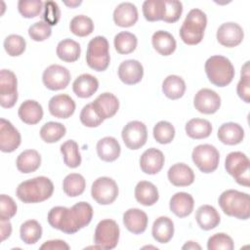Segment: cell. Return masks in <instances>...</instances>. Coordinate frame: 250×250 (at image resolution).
Returning <instances> with one entry per match:
<instances>
[{
	"instance_id": "49",
	"label": "cell",
	"mask_w": 250,
	"mask_h": 250,
	"mask_svg": "<svg viewBox=\"0 0 250 250\" xmlns=\"http://www.w3.org/2000/svg\"><path fill=\"white\" fill-rule=\"evenodd\" d=\"M80 121L84 126L94 128L101 125L104 119L100 116L98 111L95 109L93 104L91 103L83 106L80 112Z\"/></svg>"
},
{
	"instance_id": "6",
	"label": "cell",
	"mask_w": 250,
	"mask_h": 250,
	"mask_svg": "<svg viewBox=\"0 0 250 250\" xmlns=\"http://www.w3.org/2000/svg\"><path fill=\"white\" fill-rule=\"evenodd\" d=\"M110 62L109 44L104 36H96L90 40L87 46L86 62L96 71H104Z\"/></svg>"
},
{
	"instance_id": "51",
	"label": "cell",
	"mask_w": 250,
	"mask_h": 250,
	"mask_svg": "<svg viewBox=\"0 0 250 250\" xmlns=\"http://www.w3.org/2000/svg\"><path fill=\"white\" fill-rule=\"evenodd\" d=\"M52 34L51 25L46 23L45 21H37L31 24L28 28L29 37L37 42H41L49 38Z\"/></svg>"
},
{
	"instance_id": "38",
	"label": "cell",
	"mask_w": 250,
	"mask_h": 250,
	"mask_svg": "<svg viewBox=\"0 0 250 250\" xmlns=\"http://www.w3.org/2000/svg\"><path fill=\"white\" fill-rule=\"evenodd\" d=\"M66 133V128L60 122L50 121L45 123L40 129L41 139L48 144L59 142Z\"/></svg>"
},
{
	"instance_id": "8",
	"label": "cell",
	"mask_w": 250,
	"mask_h": 250,
	"mask_svg": "<svg viewBox=\"0 0 250 250\" xmlns=\"http://www.w3.org/2000/svg\"><path fill=\"white\" fill-rule=\"evenodd\" d=\"M191 158L193 163L201 172L209 174L218 168L220 153L214 146L202 144L193 148Z\"/></svg>"
},
{
	"instance_id": "24",
	"label": "cell",
	"mask_w": 250,
	"mask_h": 250,
	"mask_svg": "<svg viewBox=\"0 0 250 250\" xmlns=\"http://www.w3.org/2000/svg\"><path fill=\"white\" fill-rule=\"evenodd\" d=\"M194 200L193 197L185 191H180L175 193L169 203L170 210L179 218H185L193 210Z\"/></svg>"
},
{
	"instance_id": "32",
	"label": "cell",
	"mask_w": 250,
	"mask_h": 250,
	"mask_svg": "<svg viewBox=\"0 0 250 250\" xmlns=\"http://www.w3.org/2000/svg\"><path fill=\"white\" fill-rule=\"evenodd\" d=\"M153 48L162 56H170L176 50L177 43L174 36L165 30H158L152 34Z\"/></svg>"
},
{
	"instance_id": "35",
	"label": "cell",
	"mask_w": 250,
	"mask_h": 250,
	"mask_svg": "<svg viewBox=\"0 0 250 250\" xmlns=\"http://www.w3.org/2000/svg\"><path fill=\"white\" fill-rule=\"evenodd\" d=\"M187 135L194 140L208 138L212 133L211 123L202 118H192L188 120L185 127Z\"/></svg>"
},
{
	"instance_id": "43",
	"label": "cell",
	"mask_w": 250,
	"mask_h": 250,
	"mask_svg": "<svg viewBox=\"0 0 250 250\" xmlns=\"http://www.w3.org/2000/svg\"><path fill=\"white\" fill-rule=\"evenodd\" d=\"M164 0H146L143 4V14L146 21H162L164 15Z\"/></svg>"
},
{
	"instance_id": "21",
	"label": "cell",
	"mask_w": 250,
	"mask_h": 250,
	"mask_svg": "<svg viewBox=\"0 0 250 250\" xmlns=\"http://www.w3.org/2000/svg\"><path fill=\"white\" fill-rule=\"evenodd\" d=\"M92 104L104 120L114 116L119 108L118 99L108 92L99 95Z\"/></svg>"
},
{
	"instance_id": "5",
	"label": "cell",
	"mask_w": 250,
	"mask_h": 250,
	"mask_svg": "<svg viewBox=\"0 0 250 250\" xmlns=\"http://www.w3.org/2000/svg\"><path fill=\"white\" fill-rule=\"evenodd\" d=\"M204 69L208 80L217 87L229 85L235 74L234 67L230 61L220 55L212 56L205 62Z\"/></svg>"
},
{
	"instance_id": "23",
	"label": "cell",
	"mask_w": 250,
	"mask_h": 250,
	"mask_svg": "<svg viewBox=\"0 0 250 250\" xmlns=\"http://www.w3.org/2000/svg\"><path fill=\"white\" fill-rule=\"evenodd\" d=\"M168 180L175 187H188L194 182L192 169L185 163H176L168 170Z\"/></svg>"
},
{
	"instance_id": "18",
	"label": "cell",
	"mask_w": 250,
	"mask_h": 250,
	"mask_svg": "<svg viewBox=\"0 0 250 250\" xmlns=\"http://www.w3.org/2000/svg\"><path fill=\"white\" fill-rule=\"evenodd\" d=\"M164 154L161 150L150 147L143 152L140 157L141 170L148 175H154L160 172L164 165Z\"/></svg>"
},
{
	"instance_id": "30",
	"label": "cell",
	"mask_w": 250,
	"mask_h": 250,
	"mask_svg": "<svg viewBox=\"0 0 250 250\" xmlns=\"http://www.w3.org/2000/svg\"><path fill=\"white\" fill-rule=\"evenodd\" d=\"M136 200L145 206H151L157 202L159 193L157 188L150 182L141 181L135 188Z\"/></svg>"
},
{
	"instance_id": "48",
	"label": "cell",
	"mask_w": 250,
	"mask_h": 250,
	"mask_svg": "<svg viewBox=\"0 0 250 250\" xmlns=\"http://www.w3.org/2000/svg\"><path fill=\"white\" fill-rule=\"evenodd\" d=\"M236 93L238 97L245 103H250V75L249 62H246L241 68V77L237 83Z\"/></svg>"
},
{
	"instance_id": "33",
	"label": "cell",
	"mask_w": 250,
	"mask_h": 250,
	"mask_svg": "<svg viewBox=\"0 0 250 250\" xmlns=\"http://www.w3.org/2000/svg\"><path fill=\"white\" fill-rule=\"evenodd\" d=\"M16 165L21 173L28 174L35 172L41 165V156L35 149L23 150L17 157Z\"/></svg>"
},
{
	"instance_id": "3",
	"label": "cell",
	"mask_w": 250,
	"mask_h": 250,
	"mask_svg": "<svg viewBox=\"0 0 250 250\" xmlns=\"http://www.w3.org/2000/svg\"><path fill=\"white\" fill-rule=\"evenodd\" d=\"M223 212L239 220H247L250 217V197L246 192L236 189H227L221 193L218 199Z\"/></svg>"
},
{
	"instance_id": "46",
	"label": "cell",
	"mask_w": 250,
	"mask_h": 250,
	"mask_svg": "<svg viewBox=\"0 0 250 250\" xmlns=\"http://www.w3.org/2000/svg\"><path fill=\"white\" fill-rule=\"evenodd\" d=\"M234 247L232 238L224 232L215 233L208 238V250H232Z\"/></svg>"
},
{
	"instance_id": "11",
	"label": "cell",
	"mask_w": 250,
	"mask_h": 250,
	"mask_svg": "<svg viewBox=\"0 0 250 250\" xmlns=\"http://www.w3.org/2000/svg\"><path fill=\"white\" fill-rule=\"evenodd\" d=\"M18 101V80L16 74L9 69L0 71V104L10 108Z\"/></svg>"
},
{
	"instance_id": "1",
	"label": "cell",
	"mask_w": 250,
	"mask_h": 250,
	"mask_svg": "<svg viewBox=\"0 0 250 250\" xmlns=\"http://www.w3.org/2000/svg\"><path fill=\"white\" fill-rule=\"evenodd\" d=\"M93 208L85 201L75 203L72 207H53L48 213V223L54 229L72 234L88 226L93 218Z\"/></svg>"
},
{
	"instance_id": "2",
	"label": "cell",
	"mask_w": 250,
	"mask_h": 250,
	"mask_svg": "<svg viewBox=\"0 0 250 250\" xmlns=\"http://www.w3.org/2000/svg\"><path fill=\"white\" fill-rule=\"evenodd\" d=\"M54 191L52 181L44 176L21 182L16 190L17 197L23 203H39L49 199Z\"/></svg>"
},
{
	"instance_id": "9",
	"label": "cell",
	"mask_w": 250,
	"mask_h": 250,
	"mask_svg": "<svg viewBox=\"0 0 250 250\" xmlns=\"http://www.w3.org/2000/svg\"><path fill=\"white\" fill-rule=\"evenodd\" d=\"M119 234L120 229L117 223L111 219H104L96 227L94 241L101 249H113L118 243Z\"/></svg>"
},
{
	"instance_id": "19",
	"label": "cell",
	"mask_w": 250,
	"mask_h": 250,
	"mask_svg": "<svg viewBox=\"0 0 250 250\" xmlns=\"http://www.w3.org/2000/svg\"><path fill=\"white\" fill-rule=\"evenodd\" d=\"M118 76L127 85L137 84L144 76V67L137 60H126L118 66Z\"/></svg>"
},
{
	"instance_id": "55",
	"label": "cell",
	"mask_w": 250,
	"mask_h": 250,
	"mask_svg": "<svg viewBox=\"0 0 250 250\" xmlns=\"http://www.w3.org/2000/svg\"><path fill=\"white\" fill-rule=\"evenodd\" d=\"M0 233L1 241H4L8 237H10L12 233V225L9 221H0Z\"/></svg>"
},
{
	"instance_id": "28",
	"label": "cell",
	"mask_w": 250,
	"mask_h": 250,
	"mask_svg": "<svg viewBox=\"0 0 250 250\" xmlns=\"http://www.w3.org/2000/svg\"><path fill=\"white\" fill-rule=\"evenodd\" d=\"M120 152V145L118 141L113 137L102 138L97 143L98 156L105 162H112L116 160L119 157Z\"/></svg>"
},
{
	"instance_id": "45",
	"label": "cell",
	"mask_w": 250,
	"mask_h": 250,
	"mask_svg": "<svg viewBox=\"0 0 250 250\" xmlns=\"http://www.w3.org/2000/svg\"><path fill=\"white\" fill-rule=\"evenodd\" d=\"M26 47L24 38L19 34H10L4 40V49L11 57L21 56Z\"/></svg>"
},
{
	"instance_id": "13",
	"label": "cell",
	"mask_w": 250,
	"mask_h": 250,
	"mask_svg": "<svg viewBox=\"0 0 250 250\" xmlns=\"http://www.w3.org/2000/svg\"><path fill=\"white\" fill-rule=\"evenodd\" d=\"M42 81L49 90H62L66 88L68 85L70 81V72L62 65L51 64L44 70L42 74Z\"/></svg>"
},
{
	"instance_id": "42",
	"label": "cell",
	"mask_w": 250,
	"mask_h": 250,
	"mask_svg": "<svg viewBox=\"0 0 250 250\" xmlns=\"http://www.w3.org/2000/svg\"><path fill=\"white\" fill-rule=\"evenodd\" d=\"M70 31L79 37L90 35L94 31V22L92 19L84 15L75 16L69 23Z\"/></svg>"
},
{
	"instance_id": "52",
	"label": "cell",
	"mask_w": 250,
	"mask_h": 250,
	"mask_svg": "<svg viewBox=\"0 0 250 250\" xmlns=\"http://www.w3.org/2000/svg\"><path fill=\"white\" fill-rule=\"evenodd\" d=\"M18 210L14 199L6 194L0 196V221H9L13 218Z\"/></svg>"
},
{
	"instance_id": "50",
	"label": "cell",
	"mask_w": 250,
	"mask_h": 250,
	"mask_svg": "<svg viewBox=\"0 0 250 250\" xmlns=\"http://www.w3.org/2000/svg\"><path fill=\"white\" fill-rule=\"evenodd\" d=\"M165 8L162 21L168 23L176 22L183 13V4L177 0H164Z\"/></svg>"
},
{
	"instance_id": "16",
	"label": "cell",
	"mask_w": 250,
	"mask_h": 250,
	"mask_svg": "<svg viewBox=\"0 0 250 250\" xmlns=\"http://www.w3.org/2000/svg\"><path fill=\"white\" fill-rule=\"evenodd\" d=\"M21 134L7 119H0V149L3 152H13L21 145Z\"/></svg>"
},
{
	"instance_id": "54",
	"label": "cell",
	"mask_w": 250,
	"mask_h": 250,
	"mask_svg": "<svg viewBox=\"0 0 250 250\" xmlns=\"http://www.w3.org/2000/svg\"><path fill=\"white\" fill-rule=\"evenodd\" d=\"M70 247L69 245L61 239H54V240H48L45 241L41 246V250H68Z\"/></svg>"
},
{
	"instance_id": "57",
	"label": "cell",
	"mask_w": 250,
	"mask_h": 250,
	"mask_svg": "<svg viewBox=\"0 0 250 250\" xmlns=\"http://www.w3.org/2000/svg\"><path fill=\"white\" fill-rule=\"evenodd\" d=\"M64 4L66 5V6H68V7H70V8H74V7H76V6H78V5H80L81 4V1H70V2H64Z\"/></svg>"
},
{
	"instance_id": "31",
	"label": "cell",
	"mask_w": 250,
	"mask_h": 250,
	"mask_svg": "<svg viewBox=\"0 0 250 250\" xmlns=\"http://www.w3.org/2000/svg\"><path fill=\"white\" fill-rule=\"evenodd\" d=\"M151 233L159 243L169 242L174 235V223L169 217H158L152 225Z\"/></svg>"
},
{
	"instance_id": "39",
	"label": "cell",
	"mask_w": 250,
	"mask_h": 250,
	"mask_svg": "<svg viewBox=\"0 0 250 250\" xmlns=\"http://www.w3.org/2000/svg\"><path fill=\"white\" fill-rule=\"evenodd\" d=\"M61 152L64 164L69 168H76L81 164V154L78 144L73 140H68L61 146Z\"/></svg>"
},
{
	"instance_id": "4",
	"label": "cell",
	"mask_w": 250,
	"mask_h": 250,
	"mask_svg": "<svg viewBox=\"0 0 250 250\" xmlns=\"http://www.w3.org/2000/svg\"><path fill=\"white\" fill-rule=\"evenodd\" d=\"M207 25V17L200 9H192L187 15L181 28L180 37L188 45L200 43Z\"/></svg>"
},
{
	"instance_id": "15",
	"label": "cell",
	"mask_w": 250,
	"mask_h": 250,
	"mask_svg": "<svg viewBox=\"0 0 250 250\" xmlns=\"http://www.w3.org/2000/svg\"><path fill=\"white\" fill-rule=\"evenodd\" d=\"M217 40L218 42L228 48H232L239 45L244 37V32L242 27L232 21L222 23L217 30Z\"/></svg>"
},
{
	"instance_id": "36",
	"label": "cell",
	"mask_w": 250,
	"mask_h": 250,
	"mask_svg": "<svg viewBox=\"0 0 250 250\" xmlns=\"http://www.w3.org/2000/svg\"><path fill=\"white\" fill-rule=\"evenodd\" d=\"M186 91V83L181 76L169 75L162 82V92L170 100L182 98Z\"/></svg>"
},
{
	"instance_id": "26",
	"label": "cell",
	"mask_w": 250,
	"mask_h": 250,
	"mask_svg": "<svg viewBox=\"0 0 250 250\" xmlns=\"http://www.w3.org/2000/svg\"><path fill=\"white\" fill-rule=\"evenodd\" d=\"M18 114L23 123L34 125L42 119L43 108L38 102L34 100H26L20 105Z\"/></svg>"
},
{
	"instance_id": "27",
	"label": "cell",
	"mask_w": 250,
	"mask_h": 250,
	"mask_svg": "<svg viewBox=\"0 0 250 250\" xmlns=\"http://www.w3.org/2000/svg\"><path fill=\"white\" fill-rule=\"evenodd\" d=\"M217 135L223 144L234 146L243 141L244 130L238 123L227 122L220 126Z\"/></svg>"
},
{
	"instance_id": "17",
	"label": "cell",
	"mask_w": 250,
	"mask_h": 250,
	"mask_svg": "<svg viewBox=\"0 0 250 250\" xmlns=\"http://www.w3.org/2000/svg\"><path fill=\"white\" fill-rule=\"evenodd\" d=\"M50 113L58 118L66 119L75 111V103L66 94H59L51 98L48 104Z\"/></svg>"
},
{
	"instance_id": "47",
	"label": "cell",
	"mask_w": 250,
	"mask_h": 250,
	"mask_svg": "<svg viewBox=\"0 0 250 250\" xmlns=\"http://www.w3.org/2000/svg\"><path fill=\"white\" fill-rule=\"evenodd\" d=\"M43 5L44 3L41 0H20L18 10L23 18L32 19L41 13Z\"/></svg>"
},
{
	"instance_id": "56",
	"label": "cell",
	"mask_w": 250,
	"mask_h": 250,
	"mask_svg": "<svg viewBox=\"0 0 250 250\" xmlns=\"http://www.w3.org/2000/svg\"><path fill=\"white\" fill-rule=\"evenodd\" d=\"M182 249H188V250H189V249H198V250H200L201 246L199 244H197L196 242H194V241H188L185 245H183Z\"/></svg>"
},
{
	"instance_id": "20",
	"label": "cell",
	"mask_w": 250,
	"mask_h": 250,
	"mask_svg": "<svg viewBox=\"0 0 250 250\" xmlns=\"http://www.w3.org/2000/svg\"><path fill=\"white\" fill-rule=\"evenodd\" d=\"M147 215L139 208H130L123 214L125 228L134 234L143 233L147 227Z\"/></svg>"
},
{
	"instance_id": "12",
	"label": "cell",
	"mask_w": 250,
	"mask_h": 250,
	"mask_svg": "<svg viewBox=\"0 0 250 250\" xmlns=\"http://www.w3.org/2000/svg\"><path fill=\"white\" fill-rule=\"evenodd\" d=\"M122 140L129 149H139L147 140L146 126L138 120L128 122L121 132Z\"/></svg>"
},
{
	"instance_id": "22",
	"label": "cell",
	"mask_w": 250,
	"mask_h": 250,
	"mask_svg": "<svg viewBox=\"0 0 250 250\" xmlns=\"http://www.w3.org/2000/svg\"><path fill=\"white\" fill-rule=\"evenodd\" d=\"M138 9L131 2L120 3L113 11V21L121 27L133 26L138 21Z\"/></svg>"
},
{
	"instance_id": "7",
	"label": "cell",
	"mask_w": 250,
	"mask_h": 250,
	"mask_svg": "<svg viewBox=\"0 0 250 250\" xmlns=\"http://www.w3.org/2000/svg\"><path fill=\"white\" fill-rule=\"evenodd\" d=\"M225 168L238 185L250 186V161L246 154L241 151L229 152L226 157Z\"/></svg>"
},
{
	"instance_id": "41",
	"label": "cell",
	"mask_w": 250,
	"mask_h": 250,
	"mask_svg": "<svg viewBox=\"0 0 250 250\" xmlns=\"http://www.w3.org/2000/svg\"><path fill=\"white\" fill-rule=\"evenodd\" d=\"M114 48L117 53L127 55L135 51L138 44L137 36L129 31H121L114 37Z\"/></svg>"
},
{
	"instance_id": "34",
	"label": "cell",
	"mask_w": 250,
	"mask_h": 250,
	"mask_svg": "<svg viewBox=\"0 0 250 250\" xmlns=\"http://www.w3.org/2000/svg\"><path fill=\"white\" fill-rule=\"evenodd\" d=\"M57 56L60 60L65 62H76L81 54L80 44L70 38L62 39L58 43Z\"/></svg>"
},
{
	"instance_id": "10",
	"label": "cell",
	"mask_w": 250,
	"mask_h": 250,
	"mask_svg": "<svg viewBox=\"0 0 250 250\" xmlns=\"http://www.w3.org/2000/svg\"><path fill=\"white\" fill-rule=\"evenodd\" d=\"M91 195L101 205L111 204L118 196V186L109 177H100L92 184Z\"/></svg>"
},
{
	"instance_id": "44",
	"label": "cell",
	"mask_w": 250,
	"mask_h": 250,
	"mask_svg": "<svg viewBox=\"0 0 250 250\" xmlns=\"http://www.w3.org/2000/svg\"><path fill=\"white\" fill-rule=\"evenodd\" d=\"M175 137L174 126L165 120L157 122L153 127V138L159 144H170Z\"/></svg>"
},
{
	"instance_id": "53",
	"label": "cell",
	"mask_w": 250,
	"mask_h": 250,
	"mask_svg": "<svg viewBox=\"0 0 250 250\" xmlns=\"http://www.w3.org/2000/svg\"><path fill=\"white\" fill-rule=\"evenodd\" d=\"M42 18L49 25H56L61 18V11L58 4L54 1H46L44 3Z\"/></svg>"
},
{
	"instance_id": "25",
	"label": "cell",
	"mask_w": 250,
	"mask_h": 250,
	"mask_svg": "<svg viewBox=\"0 0 250 250\" xmlns=\"http://www.w3.org/2000/svg\"><path fill=\"white\" fill-rule=\"evenodd\" d=\"M98 88V79L89 73H83L79 75L72 84V90L74 94L82 99H87L93 96L97 92Z\"/></svg>"
},
{
	"instance_id": "37",
	"label": "cell",
	"mask_w": 250,
	"mask_h": 250,
	"mask_svg": "<svg viewBox=\"0 0 250 250\" xmlns=\"http://www.w3.org/2000/svg\"><path fill=\"white\" fill-rule=\"evenodd\" d=\"M86 188V181L81 174L70 173L62 181L63 192L69 197L81 195Z\"/></svg>"
},
{
	"instance_id": "29",
	"label": "cell",
	"mask_w": 250,
	"mask_h": 250,
	"mask_svg": "<svg viewBox=\"0 0 250 250\" xmlns=\"http://www.w3.org/2000/svg\"><path fill=\"white\" fill-rule=\"evenodd\" d=\"M195 220L200 229L204 230H210L215 229L221 221L220 214L211 205H201L198 207L195 213Z\"/></svg>"
},
{
	"instance_id": "14",
	"label": "cell",
	"mask_w": 250,
	"mask_h": 250,
	"mask_svg": "<svg viewBox=\"0 0 250 250\" xmlns=\"http://www.w3.org/2000/svg\"><path fill=\"white\" fill-rule=\"evenodd\" d=\"M193 105L197 111L204 114H213L221 106V98L213 90L208 88L200 89L194 96Z\"/></svg>"
},
{
	"instance_id": "40",
	"label": "cell",
	"mask_w": 250,
	"mask_h": 250,
	"mask_svg": "<svg viewBox=\"0 0 250 250\" xmlns=\"http://www.w3.org/2000/svg\"><path fill=\"white\" fill-rule=\"evenodd\" d=\"M20 236L25 244H34L42 236V227L35 220L25 221L21 226Z\"/></svg>"
}]
</instances>
